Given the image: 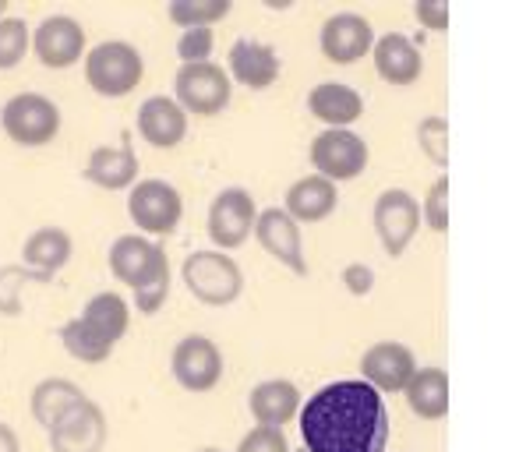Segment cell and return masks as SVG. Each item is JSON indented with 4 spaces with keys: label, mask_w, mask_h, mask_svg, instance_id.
I'll return each instance as SVG.
<instances>
[{
    "label": "cell",
    "mask_w": 512,
    "mask_h": 452,
    "mask_svg": "<svg viewBox=\"0 0 512 452\" xmlns=\"http://www.w3.org/2000/svg\"><path fill=\"white\" fill-rule=\"evenodd\" d=\"M85 400V389L78 382H71V378H43V382L32 385L29 392V414L32 421L39 424V428H50L57 417L64 414L68 407H75V403Z\"/></svg>",
    "instance_id": "4316f807"
},
{
    "label": "cell",
    "mask_w": 512,
    "mask_h": 452,
    "mask_svg": "<svg viewBox=\"0 0 512 452\" xmlns=\"http://www.w3.org/2000/svg\"><path fill=\"white\" fill-rule=\"evenodd\" d=\"M304 452H385L389 407L361 378H339L315 389L297 414Z\"/></svg>",
    "instance_id": "6da1fadb"
},
{
    "label": "cell",
    "mask_w": 512,
    "mask_h": 452,
    "mask_svg": "<svg viewBox=\"0 0 512 452\" xmlns=\"http://www.w3.org/2000/svg\"><path fill=\"white\" fill-rule=\"evenodd\" d=\"M414 18L421 22V29L445 32V29H449V4H442V0H417Z\"/></svg>",
    "instance_id": "d590c367"
},
{
    "label": "cell",
    "mask_w": 512,
    "mask_h": 452,
    "mask_svg": "<svg viewBox=\"0 0 512 452\" xmlns=\"http://www.w3.org/2000/svg\"><path fill=\"white\" fill-rule=\"evenodd\" d=\"M0 452H22V438L8 421H0Z\"/></svg>",
    "instance_id": "8d00e7d4"
},
{
    "label": "cell",
    "mask_w": 512,
    "mask_h": 452,
    "mask_svg": "<svg viewBox=\"0 0 512 452\" xmlns=\"http://www.w3.org/2000/svg\"><path fill=\"white\" fill-rule=\"evenodd\" d=\"M301 389L290 378H265L248 392V410L262 428H287L301 414Z\"/></svg>",
    "instance_id": "cb8c5ba5"
},
{
    "label": "cell",
    "mask_w": 512,
    "mask_h": 452,
    "mask_svg": "<svg viewBox=\"0 0 512 452\" xmlns=\"http://www.w3.org/2000/svg\"><path fill=\"white\" fill-rule=\"evenodd\" d=\"M308 113L322 128H354L364 117V96L347 82H318L304 99Z\"/></svg>",
    "instance_id": "44dd1931"
},
{
    "label": "cell",
    "mask_w": 512,
    "mask_h": 452,
    "mask_svg": "<svg viewBox=\"0 0 512 452\" xmlns=\"http://www.w3.org/2000/svg\"><path fill=\"white\" fill-rule=\"evenodd\" d=\"M417 205H421V226L438 237L449 234V174H438Z\"/></svg>",
    "instance_id": "1f68e13d"
},
{
    "label": "cell",
    "mask_w": 512,
    "mask_h": 452,
    "mask_svg": "<svg viewBox=\"0 0 512 452\" xmlns=\"http://www.w3.org/2000/svg\"><path fill=\"white\" fill-rule=\"evenodd\" d=\"M29 50L36 53V61L46 71H68L82 64L85 50H89V36L85 25L71 15H46L43 22L32 29Z\"/></svg>",
    "instance_id": "4fadbf2b"
},
{
    "label": "cell",
    "mask_w": 512,
    "mask_h": 452,
    "mask_svg": "<svg viewBox=\"0 0 512 452\" xmlns=\"http://www.w3.org/2000/svg\"><path fill=\"white\" fill-rule=\"evenodd\" d=\"M301 452H304V449H301Z\"/></svg>",
    "instance_id": "ab89813d"
},
{
    "label": "cell",
    "mask_w": 512,
    "mask_h": 452,
    "mask_svg": "<svg viewBox=\"0 0 512 452\" xmlns=\"http://www.w3.org/2000/svg\"><path fill=\"white\" fill-rule=\"evenodd\" d=\"M212 46H216L212 29H184L177 36V57H181V64H202L212 57Z\"/></svg>",
    "instance_id": "d6a6232c"
},
{
    "label": "cell",
    "mask_w": 512,
    "mask_h": 452,
    "mask_svg": "<svg viewBox=\"0 0 512 452\" xmlns=\"http://www.w3.org/2000/svg\"><path fill=\"white\" fill-rule=\"evenodd\" d=\"M223 71L234 85H244V89H251V92H265L279 82L283 61H279L276 46L262 43V39L241 36L230 50H226Z\"/></svg>",
    "instance_id": "ac0fdd59"
},
{
    "label": "cell",
    "mask_w": 512,
    "mask_h": 452,
    "mask_svg": "<svg viewBox=\"0 0 512 452\" xmlns=\"http://www.w3.org/2000/svg\"><path fill=\"white\" fill-rule=\"evenodd\" d=\"M403 400H407V410L421 421L435 424L449 414V371L445 368H417L414 378L407 382V389L400 392Z\"/></svg>",
    "instance_id": "484cf974"
},
{
    "label": "cell",
    "mask_w": 512,
    "mask_h": 452,
    "mask_svg": "<svg viewBox=\"0 0 512 452\" xmlns=\"http://www.w3.org/2000/svg\"><path fill=\"white\" fill-rule=\"evenodd\" d=\"M64 113L43 92H15L0 106V131L18 149H43L61 135Z\"/></svg>",
    "instance_id": "8992f818"
},
{
    "label": "cell",
    "mask_w": 512,
    "mask_h": 452,
    "mask_svg": "<svg viewBox=\"0 0 512 452\" xmlns=\"http://www.w3.org/2000/svg\"><path fill=\"white\" fill-rule=\"evenodd\" d=\"M188 124L191 117L177 106L174 96H149L142 99L135 113V128L142 135V142H149L152 149H177V145L188 138Z\"/></svg>",
    "instance_id": "d6986e66"
},
{
    "label": "cell",
    "mask_w": 512,
    "mask_h": 452,
    "mask_svg": "<svg viewBox=\"0 0 512 452\" xmlns=\"http://www.w3.org/2000/svg\"><path fill=\"white\" fill-rule=\"evenodd\" d=\"M417 371V357L400 339H378L361 354V382L378 396H400Z\"/></svg>",
    "instance_id": "2e32d148"
},
{
    "label": "cell",
    "mask_w": 512,
    "mask_h": 452,
    "mask_svg": "<svg viewBox=\"0 0 512 452\" xmlns=\"http://www.w3.org/2000/svg\"><path fill=\"white\" fill-rule=\"evenodd\" d=\"M174 99L188 117H219L234 99V82L216 61L181 64L174 75Z\"/></svg>",
    "instance_id": "9c48e42d"
},
{
    "label": "cell",
    "mask_w": 512,
    "mask_h": 452,
    "mask_svg": "<svg viewBox=\"0 0 512 452\" xmlns=\"http://www.w3.org/2000/svg\"><path fill=\"white\" fill-rule=\"evenodd\" d=\"M71 255H75V237L64 226H39L22 244V265L36 272L43 283L68 269Z\"/></svg>",
    "instance_id": "d4e9b609"
},
{
    "label": "cell",
    "mask_w": 512,
    "mask_h": 452,
    "mask_svg": "<svg viewBox=\"0 0 512 452\" xmlns=\"http://www.w3.org/2000/svg\"><path fill=\"white\" fill-rule=\"evenodd\" d=\"M234 4L230 0H170L166 4V18L177 25V29H212L223 18H230Z\"/></svg>",
    "instance_id": "83f0119b"
},
{
    "label": "cell",
    "mask_w": 512,
    "mask_h": 452,
    "mask_svg": "<svg viewBox=\"0 0 512 452\" xmlns=\"http://www.w3.org/2000/svg\"><path fill=\"white\" fill-rule=\"evenodd\" d=\"M82 75L99 99H128L145 78V57L128 39H106L85 50Z\"/></svg>",
    "instance_id": "277c9868"
},
{
    "label": "cell",
    "mask_w": 512,
    "mask_h": 452,
    "mask_svg": "<svg viewBox=\"0 0 512 452\" xmlns=\"http://www.w3.org/2000/svg\"><path fill=\"white\" fill-rule=\"evenodd\" d=\"M8 15V0H0V18Z\"/></svg>",
    "instance_id": "74e56055"
},
{
    "label": "cell",
    "mask_w": 512,
    "mask_h": 452,
    "mask_svg": "<svg viewBox=\"0 0 512 452\" xmlns=\"http://www.w3.org/2000/svg\"><path fill=\"white\" fill-rule=\"evenodd\" d=\"M251 237L258 241V248L269 258H276L279 265L294 276H308V258H304V234L301 226L287 216V212L272 205V209H258L255 216V230Z\"/></svg>",
    "instance_id": "e0dca14e"
},
{
    "label": "cell",
    "mask_w": 512,
    "mask_h": 452,
    "mask_svg": "<svg viewBox=\"0 0 512 452\" xmlns=\"http://www.w3.org/2000/svg\"><path fill=\"white\" fill-rule=\"evenodd\" d=\"M82 181L99 191H128L138 181V156L131 142L92 149L82 166Z\"/></svg>",
    "instance_id": "7402d4cb"
},
{
    "label": "cell",
    "mask_w": 512,
    "mask_h": 452,
    "mask_svg": "<svg viewBox=\"0 0 512 452\" xmlns=\"http://www.w3.org/2000/svg\"><path fill=\"white\" fill-rule=\"evenodd\" d=\"M311 170L325 181L339 184L357 181V177L368 170L371 149L354 128H322L308 145Z\"/></svg>",
    "instance_id": "ba28073f"
},
{
    "label": "cell",
    "mask_w": 512,
    "mask_h": 452,
    "mask_svg": "<svg viewBox=\"0 0 512 452\" xmlns=\"http://www.w3.org/2000/svg\"><path fill=\"white\" fill-rule=\"evenodd\" d=\"M223 350L216 347V339H209L205 332H188L184 339H177V347L170 350V375L191 396H205L223 382Z\"/></svg>",
    "instance_id": "30bf717a"
},
{
    "label": "cell",
    "mask_w": 512,
    "mask_h": 452,
    "mask_svg": "<svg viewBox=\"0 0 512 452\" xmlns=\"http://www.w3.org/2000/svg\"><path fill=\"white\" fill-rule=\"evenodd\" d=\"M368 57H371V64H375V75L389 85H414L417 78L424 75L421 46L410 36H403V32L375 36V46H371Z\"/></svg>",
    "instance_id": "ffe728a7"
},
{
    "label": "cell",
    "mask_w": 512,
    "mask_h": 452,
    "mask_svg": "<svg viewBox=\"0 0 512 452\" xmlns=\"http://www.w3.org/2000/svg\"><path fill=\"white\" fill-rule=\"evenodd\" d=\"M128 325L131 301L117 290H103V294L89 297L85 308L57 329V339L75 361L103 364L113 357V350L121 347V339L128 336Z\"/></svg>",
    "instance_id": "3957f363"
},
{
    "label": "cell",
    "mask_w": 512,
    "mask_h": 452,
    "mask_svg": "<svg viewBox=\"0 0 512 452\" xmlns=\"http://www.w3.org/2000/svg\"><path fill=\"white\" fill-rule=\"evenodd\" d=\"M32 29L25 18L4 15L0 18V71H15L29 57Z\"/></svg>",
    "instance_id": "f546056e"
},
{
    "label": "cell",
    "mask_w": 512,
    "mask_h": 452,
    "mask_svg": "<svg viewBox=\"0 0 512 452\" xmlns=\"http://www.w3.org/2000/svg\"><path fill=\"white\" fill-rule=\"evenodd\" d=\"M32 283H43L32 269H25L22 262L0 265V315L4 318H18L22 315V297L25 287Z\"/></svg>",
    "instance_id": "f1b7e54d"
},
{
    "label": "cell",
    "mask_w": 512,
    "mask_h": 452,
    "mask_svg": "<svg viewBox=\"0 0 512 452\" xmlns=\"http://www.w3.org/2000/svg\"><path fill=\"white\" fill-rule=\"evenodd\" d=\"M46 438H50V452H103L110 424H106L103 407L92 396H85L46 428Z\"/></svg>",
    "instance_id": "5bb4252c"
},
{
    "label": "cell",
    "mask_w": 512,
    "mask_h": 452,
    "mask_svg": "<svg viewBox=\"0 0 512 452\" xmlns=\"http://www.w3.org/2000/svg\"><path fill=\"white\" fill-rule=\"evenodd\" d=\"M375 237L389 258H403L421 230V205L407 188H385L371 209Z\"/></svg>",
    "instance_id": "8fae6325"
},
{
    "label": "cell",
    "mask_w": 512,
    "mask_h": 452,
    "mask_svg": "<svg viewBox=\"0 0 512 452\" xmlns=\"http://www.w3.org/2000/svg\"><path fill=\"white\" fill-rule=\"evenodd\" d=\"M198 452H223V449H216V445H202Z\"/></svg>",
    "instance_id": "f35d334b"
},
{
    "label": "cell",
    "mask_w": 512,
    "mask_h": 452,
    "mask_svg": "<svg viewBox=\"0 0 512 452\" xmlns=\"http://www.w3.org/2000/svg\"><path fill=\"white\" fill-rule=\"evenodd\" d=\"M375 25L368 22L357 11H336L322 22L318 29V50L329 64H339V68H350L361 57H368L371 46H375Z\"/></svg>",
    "instance_id": "9a60e30c"
},
{
    "label": "cell",
    "mask_w": 512,
    "mask_h": 452,
    "mask_svg": "<svg viewBox=\"0 0 512 452\" xmlns=\"http://www.w3.org/2000/svg\"><path fill=\"white\" fill-rule=\"evenodd\" d=\"M106 265H110L113 279L131 290L138 315H156L170 301L174 272H170V258H166L163 244L152 237L121 234L106 251Z\"/></svg>",
    "instance_id": "7a4b0ae2"
},
{
    "label": "cell",
    "mask_w": 512,
    "mask_h": 452,
    "mask_svg": "<svg viewBox=\"0 0 512 452\" xmlns=\"http://www.w3.org/2000/svg\"><path fill=\"white\" fill-rule=\"evenodd\" d=\"M181 279L188 294L205 308H230L244 294V269L234 255L216 248L191 251L181 265Z\"/></svg>",
    "instance_id": "5b68a950"
},
{
    "label": "cell",
    "mask_w": 512,
    "mask_h": 452,
    "mask_svg": "<svg viewBox=\"0 0 512 452\" xmlns=\"http://www.w3.org/2000/svg\"><path fill=\"white\" fill-rule=\"evenodd\" d=\"M234 452H294V449H290L287 431L283 428H262V424H255V428L237 442Z\"/></svg>",
    "instance_id": "836d02e7"
},
{
    "label": "cell",
    "mask_w": 512,
    "mask_h": 452,
    "mask_svg": "<svg viewBox=\"0 0 512 452\" xmlns=\"http://www.w3.org/2000/svg\"><path fill=\"white\" fill-rule=\"evenodd\" d=\"M279 209L287 212L297 226L322 223V219H329L332 212L339 209V188L318 174L297 177V181L287 188V195H283V205H279Z\"/></svg>",
    "instance_id": "603a6c76"
},
{
    "label": "cell",
    "mask_w": 512,
    "mask_h": 452,
    "mask_svg": "<svg viewBox=\"0 0 512 452\" xmlns=\"http://www.w3.org/2000/svg\"><path fill=\"white\" fill-rule=\"evenodd\" d=\"M128 216L142 237H174L184 219V195L163 177H138L128 188Z\"/></svg>",
    "instance_id": "52a82bcc"
},
{
    "label": "cell",
    "mask_w": 512,
    "mask_h": 452,
    "mask_svg": "<svg viewBox=\"0 0 512 452\" xmlns=\"http://www.w3.org/2000/svg\"><path fill=\"white\" fill-rule=\"evenodd\" d=\"M417 145L428 156V163L435 170H449V121L442 113H428L421 124H417Z\"/></svg>",
    "instance_id": "4dcf8cb0"
},
{
    "label": "cell",
    "mask_w": 512,
    "mask_h": 452,
    "mask_svg": "<svg viewBox=\"0 0 512 452\" xmlns=\"http://www.w3.org/2000/svg\"><path fill=\"white\" fill-rule=\"evenodd\" d=\"M339 283H343V290H347L350 297H371L378 279L368 262H350V265H343V272H339Z\"/></svg>",
    "instance_id": "e575fe53"
},
{
    "label": "cell",
    "mask_w": 512,
    "mask_h": 452,
    "mask_svg": "<svg viewBox=\"0 0 512 452\" xmlns=\"http://www.w3.org/2000/svg\"><path fill=\"white\" fill-rule=\"evenodd\" d=\"M258 205L248 188H223L209 202V216H205V230L216 251H237L248 244L251 230H255Z\"/></svg>",
    "instance_id": "7c38bea8"
}]
</instances>
